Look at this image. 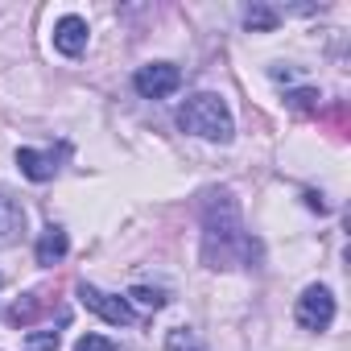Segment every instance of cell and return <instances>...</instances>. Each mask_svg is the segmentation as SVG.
<instances>
[{
    "instance_id": "cell-1",
    "label": "cell",
    "mask_w": 351,
    "mask_h": 351,
    "mask_svg": "<svg viewBox=\"0 0 351 351\" xmlns=\"http://www.w3.org/2000/svg\"><path fill=\"white\" fill-rule=\"evenodd\" d=\"M248 252V236H244V219L240 207L228 191L207 195L203 203V261L211 269H232L240 265V256Z\"/></svg>"
},
{
    "instance_id": "cell-2",
    "label": "cell",
    "mask_w": 351,
    "mask_h": 351,
    "mask_svg": "<svg viewBox=\"0 0 351 351\" xmlns=\"http://www.w3.org/2000/svg\"><path fill=\"white\" fill-rule=\"evenodd\" d=\"M178 124H182V132L203 136V141H219V145L232 141V132H236L232 112H228L223 95H215V91H199V95H191V99L178 108Z\"/></svg>"
},
{
    "instance_id": "cell-3",
    "label": "cell",
    "mask_w": 351,
    "mask_h": 351,
    "mask_svg": "<svg viewBox=\"0 0 351 351\" xmlns=\"http://www.w3.org/2000/svg\"><path fill=\"white\" fill-rule=\"evenodd\" d=\"M293 318H298V326H306V330H326V326L335 322V293H330L326 285L302 289V298H298V306H293Z\"/></svg>"
},
{
    "instance_id": "cell-4",
    "label": "cell",
    "mask_w": 351,
    "mask_h": 351,
    "mask_svg": "<svg viewBox=\"0 0 351 351\" xmlns=\"http://www.w3.org/2000/svg\"><path fill=\"white\" fill-rule=\"evenodd\" d=\"M132 87L145 95V99H165L182 87V71L173 66V62H149L132 75Z\"/></svg>"
},
{
    "instance_id": "cell-5",
    "label": "cell",
    "mask_w": 351,
    "mask_h": 351,
    "mask_svg": "<svg viewBox=\"0 0 351 351\" xmlns=\"http://www.w3.org/2000/svg\"><path fill=\"white\" fill-rule=\"evenodd\" d=\"M79 302L91 310V314H99L104 322H112V326H128L132 322V306L124 302V298H116V293H104V289H95V285H79Z\"/></svg>"
},
{
    "instance_id": "cell-6",
    "label": "cell",
    "mask_w": 351,
    "mask_h": 351,
    "mask_svg": "<svg viewBox=\"0 0 351 351\" xmlns=\"http://www.w3.org/2000/svg\"><path fill=\"white\" fill-rule=\"evenodd\" d=\"M54 50L66 54V58H79L87 50V21L79 13H66L54 21Z\"/></svg>"
},
{
    "instance_id": "cell-7",
    "label": "cell",
    "mask_w": 351,
    "mask_h": 351,
    "mask_svg": "<svg viewBox=\"0 0 351 351\" xmlns=\"http://www.w3.org/2000/svg\"><path fill=\"white\" fill-rule=\"evenodd\" d=\"M21 232H25V207H21L9 191H0V248L17 244Z\"/></svg>"
},
{
    "instance_id": "cell-8",
    "label": "cell",
    "mask_w": 351,
    "mask_h": 351,
    "mask_svg": "<svg viewBox=\"0 0 351 351\" xmlns=\"http://www.w3.org/2000/svg\"><path fill=\"white\" fill-rule=\"evenodd\" d=\"M17 165H21V173L29 182H50L58 173L54 153H42V149H17Z\"/></svg>"
},
{
    "instance_id": "cell-9",
    "label": "cell",
    "mask_w": 351,
    "mask_h": 351,
    "mask_svg": "<svg viewBox=\"0 0 351 351\" xmlns=\"http://www.w3.org/2000/svg\"><path fill=\"white\" fill-rule=\"evenodd\" d=\"M66 248H71V240H66V232L62 228H46L42 232V240H38V265H58L62 256H66Z\"/></svg>"
},
{
    "instance_id": "cell-10",
    "label": "cell",
    "mask_w": 351,
    "mask_h": 351,
    "mask_svg": "<svg viewBox=\"0 0 351 351\" xmlns=\"http://www.w3.org/2000/svg\"><path fill=\"white\" fill-rule=\"evenodd\" d=\"M244 25L256 29V34H269V29L277 25V13H273L269 5H248V9H244Z\"/></svg>"
},
{
    "instance_id": "cell-11",
    "label": "cell",
    "mask_w": 351,
    "mask_h": 351,
    "mask_svg": "<svg viewBox=\"0 0 351 351\" xmlns=\"http://www.w3.org/2000/svg\"><path fill=\"white\" fill-rule=\"evenodd\" d=\"M124 302H132V306H141V310H149V314H153V310H161V306H165V293H161V289H145V285H136V289H128V298H124Z\"/></svg>"
},
{
    "instance_id": "cell-12",
    "label": "cell",
    "mask_w": 351,
    "mask_h": 351,
    "mask_svg": "<svg viewBox=\"0 0 351 351\" xmlns=\"http://www.w3.org/2000/svg\"><path fill=\"white\" fill-rule=\"evenodd\" d=\"M25 351H58V330H29Z\"/></svg>"
},
{
    "instance_id": "cell-13",
    "label": "cell",
    "mask_w": 351,
    "mask_h": 351,
    "mask_svg": "<svg viewBox=\"0 0 351 351\" xmlns=\"http://www.w3.org/2000/svg\"><path fill=\"white\" fill-rule=\"evenodd\" d=\"M165 351H203V347H199V339H195L191 330H182V326H178V330H169Z\"/></svg>"
},
{
    "instance_id": "cell-14",
    "label": "cell",
    "mask_w": 351,
    "mask_h": 351,
    "mask_svg": "<svg viewBox=\"0 0 351 351\" xmlns=\"http://www.w3.org/2000/svg\"><path fill=\"white\" fill-rule=\"evenodd\" d=\"M75 351H116V347H112V339H104V335H83V339L75 343Z\"/></svg>"
},
{
    "instance_id": "cell-15",
    "label": "cell",
    "mask_w": 351,
    "mask_h": 351,
    "mask_svg": "<svg viewBox=\"0 0 351 351\" xmlns=\"http://www.w3.org/2000/svg\"><path fill=\"white\" fill-rule=\"evenodd\" d=\"M34 314H38V298L29 293L25 302H17V306H13V314H9V318H13V322H29Z\"/></svg>"
},
{
    "instance_id": "cell-16",
    "label": "cell",
    "mask_w": 351,
    "mask_h": 351,
    "mask_svg": "<svg viewBox=\"0 0 351 351\" xmlns=\"http://www.w3.org/2000/svg\"><path fill=\"white\" fill-rule=\"evenodd\" d=\"M0 281H5V277H0Z\"/></svg>"
}]
</instances>
